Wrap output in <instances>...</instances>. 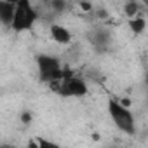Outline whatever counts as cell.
I'll list each match as a JSON object with an SVG mask.
<instances>
[{"instance_id": "cell-1", "label": "cell", "mask_w": 148, "mask_h": 148, "mask_svg": "<svg viewBox=\"0 0 148 148\" xmlns=\"http://www.w3.org/2000/svg\"><path fill=\"white\" fill-rule=\"evenodd\" d=\"M47 87L52 92H56V94H59L63 98H84L87 94V91H89L87 82L82 77H79L75 71H71L70 68H66V66H64L63 79L47 84Z\"/></svg>"}, {"instance_id": "cell-2", "label": "cell", "mask_w": 148, "mask_h": 148, "mask_svg": "<svg viewBox=\"0 0 148 148\" xmlns=\"http://www.w3.org/2000/svg\"><path fill=\"white\" fill-rule=\"evenodd\" d=\"M108 113L113 120V124L117 125V129H120L124 134L127 136H134L136 134V122H134V115L132 112L124 106L119 99H108Z\"/></svg>"}, {"instance_id": "cell-3", "label": "cell", "mask_w": 148, "mask_h": 148, "mask_svg": "<svg viewBox=\"0 0 148 148\" xmlns=\"http://www.w3.org/2000/svg\"><path fill=\"white\" fill-rule=\"evenodd\" d=\"M38 16H40L38 11L32 2H28V0H18L16 2V14H14V21H12L11 28L14 30V33L28 32L38 21Z\"/></svg>"}, {"instance_id": "cell-4", "label": "cell", "mask_w": 148, "mask_h": 148, "mask_svg": "<svg viewBox=\"0 0 148 148\" xmlns=\"http://www.w3.org/2000/svg\"><path fill=\"white\" fill-rule=\"evenodd\" d=\"M35 63H37V70H38L40 80L45 82V84H51L54 80H59L64 75V66L61 64L59 58H56V56L38 54L35 58Z\"/></svg>"}, {"instance_id": "cell-5", "label": "cell", "mask_w": 148, "mask_h": 148, "mask_svg": "<svg viewBox=\"0 0 148 148\" xmlns=\"http://www.w3.org/2000/svg\"><path fill=\"white\" fill-rule=\"evenodd\" d=\"M49 35H51V38H52L56 44H59V45H68V44H71V32H70L66 26L59 25V23H52V25L49 26Z\"/></svg>"}, {"instance_id": "cell-6", "label": "cell", "mask_w": 148, "mask_h": 148, "mask_svg": "<svg viewBox=\"0 0 148 148\" xmlns=\"http://www.w3.org/2000/svg\"><path fill=\"white\" fill-rule=\"evenodd\" d=\"M14 14H16V2H0V21L4 26L11 28L12 21H14Z\"/></svg>"}, {"instance_id": "cell-7", "label": "cell", "mask_w": 148, "mask_h": 148, "mask_svg": "<svg viewBox=\"0 0 148 148\" xmlns=\"http://www.w3.org/2000/svg\"><path fill=\"white\" fill-rule=\"evenodd\" d=\"M129 28L134 35H141L145 30H146V19L143 16H138V18H132L129 19Z\"/></svg>"}, {"instance_id": "cell-8", "label": "cell", "mask_w": 148, "mask_h": 148, "mask_svg": "<svg viewBox=\"0 0 148 148\" xmlns=\"http://www.w3.org/2000/svg\"><path fill=\"white\" fill-rule=\"evenodd\" d=\"M37 148H61L58 143L51 141V139H45V138H37Z\"/></svg>"}, {"instance_id": "cell-9", "label": "cell", "mask_w": 148, "mask_h": 148, "mask_svg": "<svg viewBox=\"0 0 148 148\" xmlns=\"http://www.w3.org/2000/svg\"><path fill=\"white\" fill-rule=\"evenodd\" d=\"M79 7H80L84 12H92V11H94V5H92L91 2H80Z\"/></svg>"}, {"instance_id": "cell-10", "label": "cell", "mask_w": 148, "mask_h": 148, "mask_svg": "<svg viewBox=\"0 0 148 148\" xmlns=\"http://www.w3.org/2000/svg\"><path fill=\"white\" fill-rule=\"evenodd\" d=\"M21 122L23 124H30L32 122V113L30 112H23L21 113Z\"/></svg>"}, {"instance_id": "cell-11", "label": "cell", "mask_w": 148, "mask_h": 148, "mask_svg": "<svg viewBox=\"0 0 148 148\" xmlns=\"http://www.w3.org/2000/svg\"><path fill=\"white\" fill-rule=\"evenodd\" d=\"M2 148H14V146H9V145H5V143H4V145H2Z\"/></svg>"}, {"instance_id": "cell-12", "label": "cell", "mask_w": 148, "mask_h": 148, "mask_svg": "<svg viewBox=\"0 0 148 148\" xmlns=\"http://www.w3.org/2000/svg\"><path fill=\"white\" fill-rule=\"evenodd\" d=\"M145 5H146V16H148V2H145Z\"/></svg>"}]
</instances>
